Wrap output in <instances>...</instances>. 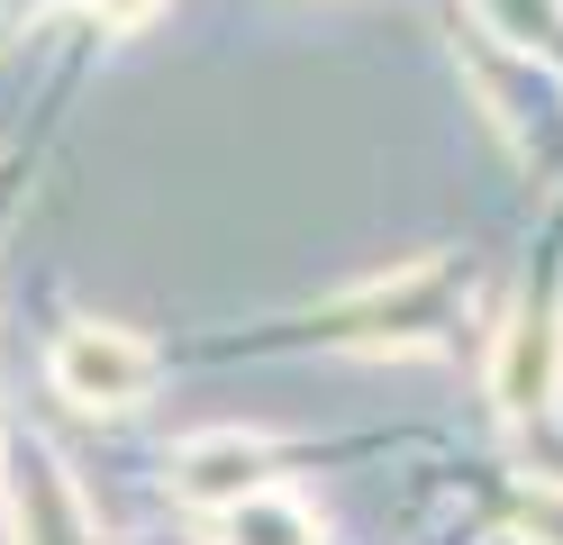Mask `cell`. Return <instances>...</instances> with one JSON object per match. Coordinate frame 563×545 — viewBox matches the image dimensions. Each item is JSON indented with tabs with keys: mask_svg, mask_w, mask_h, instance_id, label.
<instances>
[{
	"mask_svg": "<svg viewBox=\"0 0 563 545\" xmlns=\"http://www.w3.org/2000/svg\"><path fill=\"white\" fill-rule=\"evenodd\" d=\"M464 318H473V273L454 254H418V264L373 273L355 291H336L328 309H309V337L345 355H437L454 346Z\"/></svg>",
	"mask_w": 563,
	"mask_h": 545,
	"instance_id": "cell-1",
	"label": "cell"
},
{
	"mask_svg": "<svg viewBox=\"0 0 563 545\" xmlns=\"http://www.w3.org/2000/svg\"><path fill=\"white\" fill-rule=\"evenodd\" d=\"M155 382H164V355L136 337V327H119V318H74V327H55V346H46V391L64 400V410L119 418Z\"/></svg>",
	"mask_w": 563,
	"mask_h": 545,
	"instance_id": "cell-2",
	"label": "cell"
},
{
	"mask_svg": "<svg viewBox=\"0 0 563 545\" xmlns=\"http://www.w3.org/2000/svg\"><path fill=\"white\" fill-rule=\"evenodd\" d=\"M464 73H473V91L490 100V128L509 137V155L527 164V173H563V73H545V64H527V55H509V46H490V36H464Z\"/></svg>",
	"mask_w": 563,
	"mask_h": 545,
	"instance_id": "cell-3",
	"label": "cell"
},
{
	"mask_svg": "<svg viewBox=\"0 0 563 545\" xmlns=\"http://www.w3.org/2000/svg\"><path fill=\"white\" fill-rule=\"evenodd\" d=\"M490 410L500 418H554L563 410V291H527L490 337Z\"/></svg>",
	"mask_w": 563,
	"mask_h": 545,
	"instance_id": "cell-4",
	"label": "cell"
},
{
	"mask_svg": "<svg viewBox=\"0 0 563 545\" xmlns=\"http://www.w3.org/2000/svg\"><path fill=\"white\" fill-rule=\"evenodd\" d=\"M164 472H173V500H183V509L228 519L236 500L273 491V436H255V427H209V436H183Z\"/></svg>",
	"mask_w": 563,
	"mask_h": 545,
	"instance_id": "cell-5",
	"label": "cell"
},
{
	"mask_svg": "<svg viewBox=\"0 0 563 545\" xmlns=\"http://www.w3.org/2000/svg\"><path fill=\"white\" fill-rule=\"evenodd\" d=\"M473 36L509 46L527 64H563V0H473Z\"/></svg>",
	"mask_w": 563,
	"mask_h": 545,
	"instance_id": "cell-6",
	"label": "cell"
},
{
	"mask_svg": "<svg viewBox=\"0 0 563 545\" xmlns=\"http://www.w3.org/2000/svg\"><path fill=\"white\" fill-rule=\"evenodd\" d=\"M219 527V545H319V519H309V500L291 491H255V500H236L228 519H209Z\"/></svg>",
	"mask_w": 563,
	"mask_h": 545,
	"instance_id": "cell-7",
	"label": "cell"
},
{
	"mask_svg": "<svg viewBox=\"0 0 563 545\" xmlns=\"http://www.w3.org/2000/svg\"><path fill=\"white\" fill-rule=\"evenodd\" d=\"M518 536L563 545V482H527V491H518Z\"/></svg>",
	"mask_w": 563,
	"mask_h": 545,
	"instance_id": "cell-8",
	"label": "cell"
},
{
	"mask_svg": "<svg viewBox=\"0 0 563 545\" xmlns=\"http://www.w3.org/2000/svg\"><path fill=\"white\" fill-rule=\"evenodd\" d=\"M82 10H91L100 28H110V36H136V28H146V19L164 10V0H82Z\"/></svg>",
	"mask_w": 563,
	"mask_h": 545,
	"instance_id": "cell-9",
	"label": "cell"
}]
</instances>
